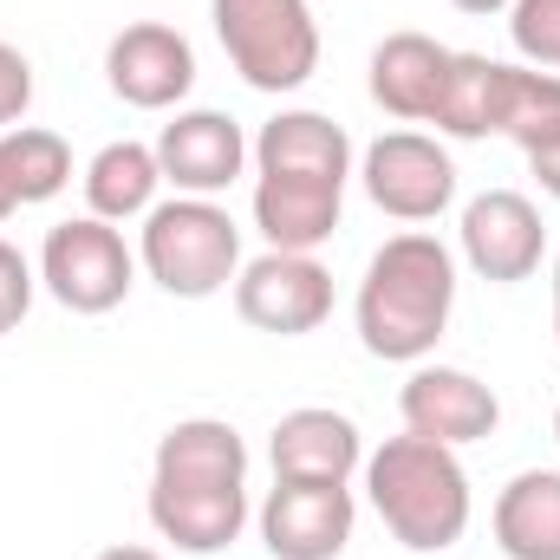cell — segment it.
I'll use <instances>...</instances> for the list:
<instances>
[{
	"label": "cell",
	"mask_w": 560,
	"mask_h": 560,
	"mask_svg": "<svg viewBox=\"0 0 560 560\" xmlns=\"http://www.w3.org/2000/svg\"><path fill=\"white\" fill-rule=\"evenodd\" d=\"M450 313H456V255L436 235L405 229L365 261L352 326H359V346L372 359L423 365L436 352V339L450 332Z\"/></svg>",
	"instance_id": "cell-1"
},
{
	"label": "cell",
	"mask_w": 560,
	"mask_h": 560,
	"mask_svg": "<svg viewBox=\"0 0 560 560\" xmlns=\"http://www.w3.org/2000/svg\"><path fill=\"white\" fill-rule=\"evenodd\" d=\"M365 495L378 509V522L392 528L398 548L411 555H450L463 535H469V469L450 443H430V436H385L372 456H365Z\"/></svg>",
	"instance_id": "cell-2"
},
{
	"label": "cell",
	"mask_w": 560,
	"mask_h": 560,
	"mask_svg": "<svg viewBox=\"0 0 560 560\" xmlns=\"http://www.w3.org/2000/svg\"><path fill=\"white\" fill-rule=\"evenodd\" d=\"M138 268L170 300H209L242 275V229L215 196H170L143 215Z\"/></svg>",
	"instance_id": "cell-3"
},
{
	"label": "cell",
	"mask_w": 560,
	"mask_h": 560,
	"mask_svg": "<svg viewBox=\"0 0 560 560\" xmlns=\"http://www.w3.org/2000/svg\"><path fill=\"white\" fill-rule=\"evenodd\" d=\"M215 39L242 85L255 92H300L319 72V20L306 0H209Z\"/></svg>",
	"instance_id": "cell-4"
},
{
	"label": "cell",
	"mask_w": 560,
	"mask_h": 560,
	"mask_svg": "<svg viewBox=\"0 0 560 560\" xmlns=\"http://www.w3.org/2000/svg\"><path fill=\"white\" fill-rule=\"evenodd\" d=\"M39 287L79 313V319H98V313H118L138 287V255L125 248V235L98 215H72L59 229H46L39 242Z\"/></svg>",
	"instance_id": "cell-5"
},
{
	"label": "cell",
	"mask_w": 560,
	"mask_h": 560,
	"mask_svg": "<svg viewBox=\"0 0 560 560\" xmlns=\"http://www.w3.org/2000/svg\"><path fill=\"white\" fill-rule=\"evenodd\" d=\"M359 183H365L372 209L392 222H436L456 202V163L423 131H385L378 143H365Z\"/></svg>",
	"instance_id": "cell-6"
},
{
	"label": "cell",
	"mask_w": 560,
	"mask_h": 560,
	"mask_svg": "<svg viewBox=\"0 0 560 560\" xmlns=\"http://www.w3.org/2000/svg\"><path fill=\"white\" fill-rule=\"evenodd\" d=\"M235 313H242V326L275 332V339L319 332L326 313H332V275L313 255L268 248V255L242 261V275H235Z\"/></svg>",
	"instance_id": "cell-7"
},
{
	"label": "cell",
	"mask_w": 560,
	"mask_h": 560,
	"mask_svg": "<svg viewBox=\"0 0 560 560\" xmlns=\"http://www.w3.org/2000/svg\"><path fill=\"white\" fill-rule=\"evenodd\" d=\"M456 248L463 261L495 287H515V280H535L548 261V229H541V209L522 196V189H482L463 202V222H456Z\"/></svg>",
	"instance_id": "cell-8"
},
{
	"label": "cell",
	"mask_w": 560,
	"mask_h": 560,
	"mask_svg": "<svg viewBox=\"0 0 560 560\" xmlns=\"http://www.w3.org/2000/svg\"><path fill=\"white\" fill-rule=\"evenodd\" d=\"M255 528L275 560H339L352 548L359 502L346 482H275L255 509Z\"/></svg>",
	"instance_id": "cell-9"
},
{
	"label": "cell",
	"mask_w": 560,
	"mask_h": 560,
	"mask_svg": "<svg viewBox=\"0 0 560 560\" xmlns=\"http://www.w3.org/2000/svg\"><path fill=\"white\" fill-rule=\"evenodd\" d=\"M105 85L131 112H176L196 92V46L163 20H131L105 46Z\"/></svg>",
	"instance_id": "cell-10"
},
{
	"label": "cell",
	"mask_w": 560,
	"mask_h": 560,
	"mask_svg": "<svg viewBox=\"0 0 560 560\" xmlns=\"http://www.w3.org/2000/svg\"><path fill=\"white\" fill-rule=\"evenodd\" d=\"M398 418L411 436H430V443H450V450H463V443H482V436H495V423H502V398L476 378V372H463V365H411V378H405V392H398Z\"/></svg>",
	"instance_id": "cell-11"
},
{
	"label": "cell",
	"mask_w": 560,
	"mask_h": 560,
	"mask_svg": "<svg viewBox=\"0 0 560 560\" xmlns=\"http://www.w3.org/2000/svg\"><path fill=\"white\" fill-rule=\"evenodd\" d=\"M156 163H163V183L176 196H222L229 183H242V170L255 163V143L242 138V125L229 112H176L163 125V138L150 143Z\"/></svg>",
	"instance_id": "cell-12"
},
{
	"label": "cell",
	"mask_w": 560,
	"mask_h": 560,
	"mask_svg": "<svg viewBox=\"0 0 560 560\" xmlns=\"http://www.w3.org/2000/svg\"><path fill=\"white\" fill-rule=\"evenodd\" d=\"M268 463H275V482H346L352 489V476L365 469V436L332 405H300L275 423Z\"/></svg>",
	"instance_id": "cell-13"
},
{
	"label": "cell",
	"mask_w": 560,
	"mask_h": 560,
	"mask_svg": "<svg viewBox=\"0 0 560 560\" xmlns=\"http://www.w3.org/2000/svg\"><path fill=\"white\" fill-rule=\"evenodd\" d=\"M150 482H163V489H248V443L222 418H183L156 436Z\"/></svg>",
	"instance_id": "cell-14"
},
{
	"label": "cell",
	"mask_w": 560,
	"mask_h": 560,
	"mask_svg": "<svg viewBox=\"0 0 560 560\" xmlns=\"http://www.w3.org/2000/svg\"><path fill=\"white\" fill-rule=\"evenodd\" d=\"M255 176H306V183H352V138L346 125H332L326 112H275L255 138Z\"/></svg>",
	"instance_id": "cell-15"
},
{
	"label": "cell",
	"mask_w": 560,
	"mask_h": 560,
	"mask_svg": "<svg viewBox=\"0 0 560 560\" xmlns=\"http://www.w3.org/2000/svg\"><path fill=\"white\" fill-rule=\"evenodd\" d=\"M443 72H450V46H436L430 33H392V39H378V52L365 66V85H372V105L385 118L430 125Z\"/></svg>",
	"instance_id": "cell-16"
},
{
	"label": "cell",
	"mask_w": 560,
	"mask_h": 560,
	"mask_svg": "<svg viewBox=\"0 0 560 560\" xmlns=\"http://www.w3.org/2000/svg\"><path fill=\"white\" fill-rule=\"evenodd\" d=\"M346 215V189L339 183H306V176H255V229L268 248L287 255H313L332 242Z\"/></svg>",
	"instance_id": "cell-17"
},
{
	"label": "cell",
	"mask_w": 560,
	"mask_h": 560,
	"mask_svg": "<svg viewBox=\"0 0 560 560\" xmlns=\"http://www.w3.org/2000/svg\"><path fill=\"white\" fill-rule=\"evenodd\" d=\"M509 85H515V66H509V59H489V52H450L443 92H436V112H430L436 138H456V143L502 138Z\"/></svg>",
	"instance_id": "cell-18"
},
{
	"label": "cell",
	"mask_w": 560,
	"mask_h": 560,
	"mask_svg": "<svg viewBox=\"0 0 560 560\" xmlns=\"http://www.w3.org/2000/svg\"><path fill=\"white\" fill-rule=\"evenodd\" d=\"M248 489H163L150 482V528L176 555H222L248 528Z\"/></svg>",
	"instance_id": "cell-19"
},
{
	"label": "cell",
	"mask_w": 560,
	"mask_h": 560,
	"mask_svg": "<svg viewBox=\"0 0 560 560\" xmlns=\"http://www.w3.org/2000/svg\"><path fill=\"white\" fill-rule=\"evenodd\" d=\"M495 548L509 560H560V469H522L502 482Z\"/></svg>",
	"instance_id": "cell-20"
},
{
	"label": "cell",
	"mask_w": 560,
	"mask_h": 560,
	"mask_svg": "<svg viewBox=\"0 0 560 560\" xmlns=\"http://www.w3.org/2000/svg\"><path fill=\"white\" fill-rule=\"evenodd\" d=\"M85 209L98 215V222H143L150 209H156V189H163V163H156V150L150 143H105L92 163H85Z\"/></svg>",
	"instance_id": "cell-21"
},
{
	"label": "cell",
	"mask_w": 560,
	"mask_h": 560,
	"mask_svg": "<svg viewBox=\"0 0 560 560\" xmlns=\"http://www.w3.org/2000/svg\"><path fill=\"white\" fill-rule=\"evenodd\" d=\"M0 156H7V176H13L20 209L52 202V196L72 183V150H66V138H59V131L13 125V131H0Z\"/></svg>",
	"instance_id": "cell-22"
},
{
	"label": "cell",
	"mask_w": 560,
	"mask_h": 560,
	"mask_svg": "<svg viewBox=\"0 0 560 560\" xmlns=\"http://www.w3.org/2000/svg\"><path fill=\"white\" fill-rule=\"evenodd\" d=\"M502 138L541 150L560 138V72H535V66H515V85H509V118H502Z\"/></svg>",
	"instance_id": "cell-23"
},
{
	"label": "cell",
	"mask_w": 560,
	"mask_h": 560,
	"mask_svg": "<svg viewBox=\"0 0 560 560\" xmlns=\"http://www.w3.org/2000/svg\"><path fill=\"white\" fill-rule=\"evenodd\" d=\"M509 39L535 72H560V0H509Z\"/></svg>",
	"instance_id": "cell-24"
},
{
	"label": "cell",
	"mask_w": 560,
	"mask_h": 560,
	"mask_svg": "<svg viewBox=\"0 0 560 560\" xmlns=\"http://www.w3.org/2000/svg\"><path fill=\"white\" fill-rule=\"evenodd\" d=\"M33 293H39V268L13 242H0V339L20 332V319L33 313Z\"/></svg>",
	"instance_id": "cell-25"
},
{
	"label": "cell",
	"mask_w": 560,
	"mask_h": 560,
	"mask_svg": "<svg viewBox=\"0 0 560 560\" xmlns=\"http://www.w3.org/2000/svg\"><path fill=\"white\" fill-rule=\"evenodd\" d=\"M33 105V59L0 39V131H13Z\"/></svg>",
	"instance_id": "cell-26"
},
{
	"label": "cell",
	"mask_w": 560,
	"mask_h": 560,
	"mask_svg": "<svg viewBox=\"0 0 560 560\" xmlns=\"http://www.w3.org/2000/svg\"><path fill=\"white\" fill-rule=\"evenodd\" d=\"M528 170H535V183H541V189L560 202V138L541 143V150H528Z\"/></svg>",
	"instance_id": "cell-27"
},
{
	"label": "cell",
	"mask_w": 560,
	"mask_h": 560,
	"mask_svg": "<svg viewBox=\"0 0 560 560\" xmlns=\"http://www.w3.org/2000/svg\"><path fill=\"white\" fill-rule=\"evenodd\" d=\"M20 209V196H13V176H7V156H0V222Z\"/></svg>",
	"instance_id": "cell-28"
},
{
	"label": "cell",
	"mask_w": 560,
	"mask_h": 560,
	"mask_svg": "<svg viewBox=\"0 0 560 560\" xmlns=\"http://www.w3.org/2000/svg\"><path fill=\"white\" fill-rule=\"evenodd\" d=\"M456 13H509V0H450Z\"/></svg>",
	"instance_id": "cell-29"
},
{
	"label": "cell",
	"mask_w": 560,
	"mask_h": 560,
	"mask_svg": "<svg viewBox=\"0 0 560 560\" xmlns=\"http://www.w3.org/2000/svg\"><path fill=\"white\" fill-rule=\"evenodd\" d=\"M92 560H163L156 548H105V555H92Z\"/></svg>",
	"instance_id": "cell-30"
},
{
	"label": "cell",
	"mask_w": 560,
	"mask_h": 560,
	"mask_svg": "<svg viewBox=\"0 0 560 560\" xmlns=\"http://www.w3.org/2000/svg\"><path fill=\"white\" fill-rule=\"evenodd\" d=\"M555 339H560V255H555Z\"/></svg>",
	"instance_id": "cell-31"
},
{
	"label": "cell",
	"mask_w": 560,
	"mask_h": 560,
	"mask_svg": "<svg viewBox=\"0 0 560 560\" xmlns=\"http://www.w3.org/2000/svg\"><path fill=\"white\" fill-rule=\"evenodd\" d=\"M555 443H560V411H555Z\"/></svg>",
	"instance_id": "cell-32"
}]
</instances>
